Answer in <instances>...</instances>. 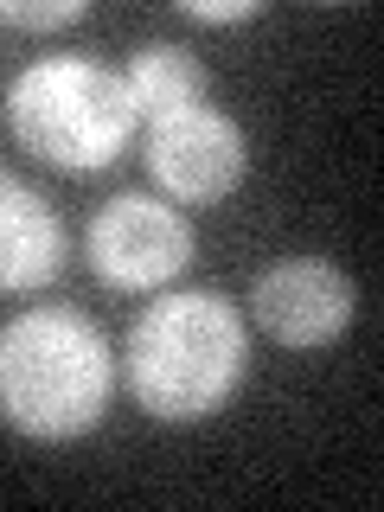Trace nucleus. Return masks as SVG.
<instances>
[{"label": "nucleus", "mask_w": 384, "mask_h": 512, "mask_svg": "<svg viewBox=\"0 0 384 512\" xmlns=\"http://www.w3.org/2000/svg\"><path fill=\"white\" fill-rule=\"evenodd\" d=\"M250 365V327L244 308L218 288H180L160 295L154 308L135 314L128 327L122 372L135 404L154 423H205L237 397Z\"/></svg>", "instance_id": "nucleus-1"}, {"label": "nucleus", "mask_w": 384, "mask_h": 512, "mask_svg": "<svg viewBox=\"0 0 384 512\" xmlns=\"http://www.w3.org/2000/svg\"><path fill=\"white\" fill-rule=\"evenodd\" d=\"M64 269V224L32 186L0 167V295H39Z\"/></svg>", "instance_id": "nucleus-7"}, {"label": "nucleus", "mask_w": 384, "mask_h": 512, "mask_svg": "<svg viewBox=\"0 0 384 512\" xmlns=\"http://www.w3.org/2000/svg\"><path fill=\"white\" fill-rule=\"evenodd\" d=\"M148 173L167 199L180 205H218L244 186L250 173V141L224 109L199 103V109H180V116L154 122L148 128Z\"/></svg>", "instance_id": "nucleus-5"}, {"label": "nucleus", "mask_w": 384, "mask_h": 512, "mask_svg": "<svg viewBox=\"0 0 384 512\" xmlns=\"http://www.w3.org/2000/svg\"><path fill=\"white\" fill-rule=\"evenodd\" d=\"M180 13L199 26H244V20H263V0H186Z\"/></svg>", "instance_id": "nucleus-10"}, {"label": "nucleus", "mask_w": 384, "mask_h": 512, "mask_svg": "<svg viewBox=\"0 0 384 512\" xmlns=\"http://www.w3.org/2000/svg\"><path fill=\"white\" fill-rule=\"evenodd\" d=\"M122 84H128V103H135L141 128H154V122L180 116V109H199L205 96H212V71H205V64L192 58L186 45L148 39L135 58H128Z\"/></svg>", "instance_id": "nucleus-8"}, {"label": "nucleus", "mask_w": 384, "mask_h": 512, "mask_svg": "<svg viewBox=\"0 0 384 512\" xmlns=\"http://www.w3.org/2000/svg\"><path fill=\"white\" fill-rule=\"evenodd\" d=\"M84 256L96 282L116 295H154L192 263V224L148 192H116L84 231Z\"/></svg>", "instance_id": "nucleus-4"}, {"label": "nucleus", "mask_w": 384, "mask_h": 512, "mask_svg": "<svg viewBox=\"0 0 384 512\" xmlns=\"http://www.w3.org/2000/svg\"><path fill=\"white\" fill-rule=\"evenodd\" d=\"M116 359L90 314L26 308L0 327V423L32 442H77L109 416Z\"/></svg>", "instance_id": "nucleus-2"}, {"label": "nucleus", "mask_w": 384, "mask_h": 512, "mask_svg": "<svg viewBox=\"0 0 384 512\" xmlns=\"http://www.w3.org/2000/svg\"><path fill=\"white\" fill-rule=\"evenodd\" d=\"M359 314V288L346 269L320 263V256H288V263L263 269L250 288V320L288 352L333 346Z\"/></svg>", "instance_id": "nucleus-6"}, {"label": "nucleus", "mask_w": 384, "mask_h": 512, "mask_svg": "<svg viewBox=\"0 0 384 512\" xmlns=\"http://www.w3.org/2000/svg\"><path fill=\"white\" fill-rule=\"evenodd\" d=\"M84 0H0V26H20V32H58L84 20Z\"/></svg>", "instance_id": "nucleus-9"}, {"label": "nucleus", "mask_w": 384, "mask_h": 512, "mask_svg": "<svg viewBox=\"0 0 384 512\" xmlns=\"http://www.w3.org/2000/svg\"><path fill=\"white\" fill-rule=\"evenodd\" d=\"M7 128L13 141L64 173H103L135 141V103L116 71L90 58H39L7 90Z\"/></svg>", "instance_id": "nucleus-3"}]
</instances>
